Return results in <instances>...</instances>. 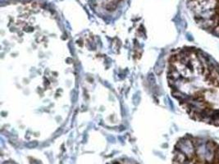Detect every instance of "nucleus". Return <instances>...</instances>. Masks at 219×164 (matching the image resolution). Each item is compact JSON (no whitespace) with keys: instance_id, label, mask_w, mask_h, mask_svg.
Returning <instances> with one entry per match:
<instances>
[{"instance_id":"f257e3e1","label":"nucleus","mask_w":219,"mask_h":164,"mask_svg":"<svg viewBox=\"0 0 219 164\" xmlns=\"http://www.w3.org/2000/svg\"><path fill=\"white\" fill-rule=\"evenodd\" d=\"M167 80L190 118L219 127V63L210 54L194 46L176 49L168 61Z\"/></svg>"},{"instance_id":"f03ea898","label":"nucleus","mask_w":219,"mask_h":164,"mask_svg":"<svg viewBox=\"0 0 219 164\" xmlns=\"http://www.w3.org/2000/svg\"><path fill=\"white\" fill-rule=\"evenodd\" d=\"M186 4L196 25L219 38V0H186Z\"/></svg>"}]
</instances>
